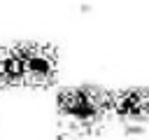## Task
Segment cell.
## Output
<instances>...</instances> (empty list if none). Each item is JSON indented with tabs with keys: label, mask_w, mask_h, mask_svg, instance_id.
<instances>
[{
	"label": "cell",
	"mask_w": 149,
	"mask_h": 140,
	"mask_svg": "<svg viewBox=\"0 0 149 140\" xmlns=\"http://www.w3.org/2000/svg\"><path fill=\"white\" fill-rule=\"evenodd\" d=\"M56 110L63 126L72 128L81 138H91L112 117V91L98 84L65 86L56 96Z\"/></svg>",
	"instance_id": "1"
},
{
	"label": "cell",
	"mask_w": 149,
	"mask_h": 140,
	"mask_svg": "<svg viewBox=\"0 0 149 140\" xmlns=\"http://www.w3.org/2000/svg\"><path fill=\"white\" fill-rule=\"evenodd\" d=\"M26 61V84L35 89H47L58 77V49L54 44L19 42Z\"/></svg>",
	"instance_id": "2"
},
{
	"label": "cell",
	"mask_w": 149,
	"mask_h": 140,
	"mask_svg": "<svg viewBox=\"0 0 149 140\" xmlns=\"http://www.w3.org/2000/svg\"><path fill=\"white\" fill-rule=\"evenodd\" d=\"M26 84V61L19 44H0V86Z\"/></svg>",
	"instance_id": "3"
}]
</instances>
